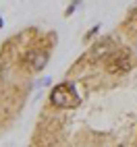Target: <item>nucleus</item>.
Returning a JSON list of instances; mask_svg holds the SVG:
<instances>
[{"mask_svg":"<svg viewBox=\"0 0 137 147\" xmlns=\"http://www.w3.org/2000/svg\"><path fill=\"white\" fill-rule=\"evenodd\" d=\"M25 60H27V66L31 68V71H40V68H44L46 62H48V52H40V50L29 52L25 56Z\"/></svg>","mask_w":137,"mask_h":147,"instance_id":"nucleus-3","label":"nucleus"},{"mask_svg":"<svg viewBox=\"0 0 137 147\" xmlns=\"http://www.w3.org/2000/svg\"><path fill=\"white\" fill-rule=\"evenodd\" d=\"M50 102L56 108H77L81 104V97L71 83H58L56 87H52Z\"/></svg>","mask_w":137,"mask_h":147,"instance_id":"nucleus-1","label":"nucleus"},{"mask_svg":"<svg viewBox=\"0 0 137 147\" xmlns=\"http://www.w3.org/2000/svg\"><path fill=\"white\" fill-rule=\"evenodd\" d=\"M131 64H133V58H131L129 50H116V52L106 56V71L112 73V75L129 71Z\"/></svg>","mask_w":137,"mask_h":147,"instance_id":"nucleus-2","label":"nucleus"},{"mask_svg":"<svg viewBox=\"0 0 137 147\" xmlns=\"http://www.w3.org/2000/svg\"><path fill=\"white\" fill-rule=\"evenodd\" d=\"M0 25H2V19H0Z\"/></svg>","mask_w":137,"mask_h":147,"instance_id":"nucleus-4","label":"nucleus"}]
</instances>
